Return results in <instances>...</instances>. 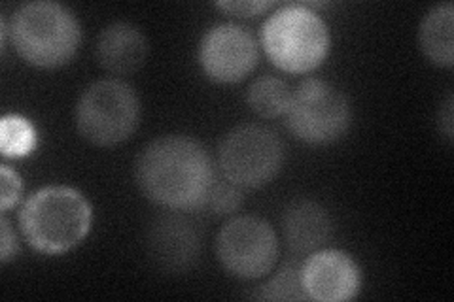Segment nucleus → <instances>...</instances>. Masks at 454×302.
<instances>
[{
  "label": "nucleus",
  "instance_id": "nucleus-9",
  "mask_svg": "<svg viewBox=\"0 0 454 302\" xmlns=\"http://www.w3.org/2000/svg\"><path fill=\"white\" fill-rule=\"evenodd\" d=\"M260 61L258 40L245 27L215 25L199 46V65L216 83H239L250 76Z\"/></svg>",
  "mask_w": 454,
  "mask_h": 302
},
{
  "label": "nucleus",
  "instance_id": "nucleus-7",
  "mask_svg": "<svg viewBox=\"0 0 454 302\" xmlns=\"http://www.w3.org/2000/svg\"><path fill=\"white\" fill-rule=\"evenodd\" d=\"M282 140L269 127L245 123L231 128L218 148L222 176L243 190H258L271 183L282 168Z\"/></svg>",
  "mask_w": 454,
  "mask_h": 302
},
{
  "label": "nucleus",
  "instance_id": "nucleus-14",
  "mask_svg": "<svg viewBox=\"0 0 454 302\" xmlns=\"http://www.w3.org/2000/svg\"><path fill=\"white\" fill-rule=\"evenodd\" d=\"M419 46L435 66L450 68L454 63V6L443 3L426 13L419 28Z\"/></svg>",
  "mask_w": 454,
  "mask_h": 302
},
{
  "label": "nucleus",
  "instance_id": "nucleus-12",
  "mask_svg": "<svg viewBox=\"0 0 454 302\" xmlns=\"http://www.w3.org/2000/svg\"><path fill=\"white\" fill-rule=\"evenodd\" d=\"M282 235L294 253H312L332 238V215L317 200H292L282 213Z\"/></svg>",
  "mask_w": 454,
  "mask_h": 302
},
{
  "label": "nucleus",
  "instance_id": "nucleus-16",
  "mask_svg": "<svg viewBox=\"0 0 454 302\" xmlns=\"http://www.w3.org/2000/svg\"><path fill=\"white\" fill-rule=\"evenodd\" d=\"M36 128L35 125L18 113H8L0 123V151L4 157H25L36 148Z\"/></svg>",
  "mask_w": 454,
  "mask_h": 302
},
{
  "label": "nucleus",
  "instance_id": "nucleus-17",
  "mask_svg": "<svg viewBox=\"0 0 454 302\" xmlns=\"http://www.w3.org/2000/svg\"><path fill=\"white\" fill-rule=\"evenodd\" d=\"M255 298L260 300H307L303 287L301 265L286 263L282 265L275 275L269 278L260 291H255Z\"/></svg>",
  "mask_w": 454,
  "mask_h": 302
},
{
  "label": "nucleus",
  "instance_id": "nucleus-18",
  "mask_svg": "<svg viewBox=\"0 0 454 302\" xmlns=\"http://www.w3.org/2000/svg\"><path fill=\"white\" fill-rule=\"evenodd\" d=\"M243 187H239L227 178H216L208 191L205 208H208L215 215H233L243 206Z\"/></svg>",
  "mask_w": 454,
  "mask_h": 302
},
{
  "label": "nucleus",
  "instance_id": "nucleus-2",
  "mask_svg": "<svg viewBox=\"0 0 454 302\" xmlns=\"http://www.w3.org/2000/svg\"><path fill=\"white\" fill-rule=\"evenodd\" d=\"M93 208L78 190L48 185L25 200L20 227L25 240L44 255H61L90 235Z\"/></svg>",
  "mask_w": 454,
  "mask_h": 302
},
{
  "label": "nucleus",
  "instance_id": "nucleus-5",
  "mask_svg": "<svg viewBox=\"0 0 454 302\" xmlns=\"http://www.w3.org/2000/svg\"><path fill=\"white\" fill-rule=\"evenodd\" d=\"M140 121V100L129 83L110 78L91 83L76 105V128L83 140L112 148L129 140Z\"/></svg>",
  "mask_w": 454,
  "mask_h": 302
},
{
  "label": "nucleus",
  "instance_id": "nucleus-4",
  "mask_svg": "<svg viewBox=\"0 0 454 302\" xmlns=\"http://www.w3.org/2000/svg\"><path fill=\"white\" fill-rule=\"evenodd\" d=\"M328 25L307 4H286L262 28V46L271 63L288 74L317 70L330 53Z\"/></svg>",
  "mask_w": 454,
  "mask_h": 302
},
{
  "label": "nucleus",
  "instance_id": "nucleus-15",
  "mask_svg": "<svg viewBox=\"0 0 454 302\" xmlns=\"http://www.w3.org/2000/svg\"><path fill=\"white\" fill-rule=\"evenodd\" d=\"M292 98L288 83L277 76H262L247 91V105L263 120H275L286 113Z\"/></svg>",
  "mask_w": 454,
  "mask_h": 302
},
{
  "label": "nucleus",
  "instance_id": "nucleus-3",
  "mask_svg": "<svg viewBox=\"0 0 454 302\" xmlns=\"http://www.w3.org/2000/svg\"><path fill=\"white\" fill-rule=\"evenodd\" d=\"M10 40L23 61L38 68L67 65L82 44L78 18L59 3L23 4L12 16Z\"/></svg>",
  "mask_w": 454,
  "mask_h": 302
},
{
  "label": "nucleus",
  "instance_id": "nucleus-19",
  "mask_svg": "<svg viewBox=\"0 0 454 302\" xmlns=\"http://www.w3.org/2000/svg\"><path fill=\"white\" fill-rule=\"evenodd\" d=\"M0 183H3V197H0V208L6 213L10 208L20 203V197L23 191L21 176L16 170L10 168L8 165L0 166Z\"/></svg>",
  "mask_w": 454,
  "mask_h": 302
},
{
  "label": "nucleus",
  "instance_id": "nucleus-20",
  "mask_svg": "<svg viewBox=\"0 0 454 302\" xmlns=\"http://www.w3.org/2000/svg\"><path fill=\"white\" fill-rule=\"evenodd\" d=\"M220 10L233 13L237 18H254L260 16L265 10L273 8L275 3H265V0H248V3H218Z\"/></svg>",
  "mask_w": 454,
  "mask_h": 302
},
{
  "label": "nucleus",
  "instance_id": "nucleus-21",
  "mask_svg": "<svg viewBox=\"0 0 454 302\" xmlns=\"http://www.w3.org/2000/svg\"><path fill=\"white\" fill-rule=\"evenodd\" d=\"M0 225H3V244H0V261L3 263H10L13 257L18 255L20 252V244H18V236L13 233L12 223L8 221L6 213H3V220H0Z\"/></svg>",
  "mask_w": 454,
  "mask_h": 302
},
{
  "label": "nucleus",
  "instance_id": "nucleus-11",
  "mask_svg": "<svg viewBox=\"0 0 454 302\" xmlns=\"http://www.w3.org/2000/svg\"><path fill=\"white\" fill-rule=\"evenodd\" d=\"M305 293L318 302H345L360 293L362 272L354 259L339 250L315 252L301 265Z\"/></svg>",
  "mask_w": 454,
  "mask_h": 302
},
{
  "label": "nucleus",
  "instance_id": "nucleus-1",
  "mask_svg": "<svg viewBox=\"0 0 454 302\" xmlns=\"http://www.w3.org/2000/svg\"><path fill=\"white\" fill-rule=\"evenodd\" d=\"M216 168L203 143L190 136L155 138L137 159V183L152 203L167 210L205 208Z\"/></svg>",
  "mask_w": 454,
  "mask_h": 302
},
{
  "label": "nucleus",
  "instance_id": "nucleus-10",
  "mask_svg": "<svg viewBox=\"0 0 454 302\" xmlns=\"http://www.w3.org/2000/svg\"><path fill=\"white\" fill-rule=\"evenodd\" d=\"M146 248L155 267L167 275H184L193 268L201 255V228L186 215L170 210L150 225Z\"/></svg>",
  "mask_w": 454,
  "mask_h": 302
},
{
  "label": "nucleus",
  "instance_id": "nucleus-13",
  "mask_svg": "<svg viewBox=\"0 0 454 302\" xmlns=\"http://www.w3.org/2000/svg\"><path fill=\"white\" fill-rule=\"evenodd\" d=\"M97 61L114 76H129L146 63L148 40L131 23H112L97 38Z\"/></svg>",
  "mask_w": 454,
  "mask_h": 302
},
{
  "label": "nucleus",
  "instance_id": "nucleus-6",
  "mask_svg": "<svg viewBox=\"0 0 454 302\" xmlns=\"http://www.w3.org/2000/svg\"><path fill=\"white\" fill-rule=\"evenodd\" d=\"M290 133L310 146H325L343 138L352 123L348 97L335 85L309 78L292 91L286 113Z\"/></svg>",
  "mask_w": 454,
  "mask_h": 302
},
{
  "label": "nucleus",
  "instance_id": "nucleus-8",
  "mask_svg": "<svg viewBox=\"0 0 454 302\" xmlns=\"http://www.w3.org/2000/svg\"><path fill=\"white\" fill-rule=\"evenodd\" d=\"M216 255L231 276L258 280L273 270L278 257V240L265 220L239 215L222 227Z\"/></svg>",
  "mask_w": 454,
  "mask_h": 302
},
{
  "label": "nucleus",
  "instance_id": "nucleus-22",
  "mask_svg": "<svg viewBox=\"0 0 454 302\" xmlns=\"http://www.w3.org/2000/svg\"><path fill=\"white\" fill-rule=\"evenodd\" d=\"M452 97H449L443 108L439 110V128L449 142H452Z\"/></svg>",
  "mask_w": 454,
  "mask_h": 302
}]
</instances>
